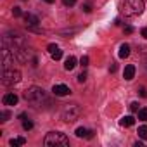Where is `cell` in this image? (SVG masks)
Wrapping results in <instances>:
<instances>
[{
  "label": "cell",
  "instance_id": "17",
  "mask_svg": "<svg viewBox=\"0 0 147 147\" xmlns=\"http://www.w3.org/2000/svg\"><path fill=\"white\" fill-rule=\"evenodd\" d=\"M138 119H140V121H147V107L138 109Z\"/></svg>",
  "mask_w": 147,
  "mask_h": 147
},
{
  "label": "cell",
  "instance_id": "5",
  "mask_svg": "<svg viewBox=\"0 0 147 147\" xmlns=\"http://www.w3.org/2000/svg\"><path fill=\"white\" fill-rule=\"evenodd\" d=\"M21 82V73L14 67H7L4 69V75H2V83L5 87H14Z\"/></svg>",
  "mask_w": 147,
  "mask_h": 147
},
{
  "label": "cell",
  "instance_id": "23",
  "mask_svg": "<svg viewBox=\"0 0 147 147\" xmlns=\"http://www.w3.org/2000/svg\"><path fill=\"white\" fill-rule=\"evenodd\" d=\"M62 4H64L66 7H71V5L76 4V0H62Z\"/></svg>",
  "mask_w": 147,
  "mask_h": 147
},
{
  "label": "cell",
  "instance_id": "12",
  "mask_svg": "<svg viewBox=\"0 0 147 147\" xmlns=\"http://www.w3.org/2000/svg\"><path fill=\"white\" fill-rule=\"evenodd\" d=\"M76 57H73V55H69L67 59H66V62H64V69L66 71H73V69H75V66H76Z\"/></svg>",
  "mask_w": 147,
  "mask_h": 147
},
{
  "label": "cell",
  "instance_id": "7",
  "mask_svg": "<svg viewBox=\"0 0 147 147\" xmlns=\"http://www.w3.org/2000/svg\"><path fill=\"white\" fill-rule=\"evenodd\" d=\"M47 50H49V54H50V57H52L54 61H59V59L62 57V50H61L57 45H54V43H50V45L47 47Z\"/></svg>",
  "mask_w": 147,
  "mask_h": 147
},
{
  "label": "cell",
  "instance_id": "16",
  "mask_svg": "<svg viewBox=\"0 0 147 147\" xmlns=\"http://www.w3.org/2000/svg\"><path fill=\"white\" fill-rule=\"evenodd\" d=\"M137 133H138V137H140V138H144V140H145V138H147V125L138 126V131H137Z\"/></svg>",
  "mask_w": 147,
  "mask_h": 147
},
{
  "label": "cell",
  "instance_id": "18",
  "mask_svg": "<svg viewBox=\"0 0 147 147\" xmlns=\"http://www.w3.org/2000/svg\"><path fill=\"white\" fill-rule=\"evenodd\" d=\"M88 62H90L88 55H82V59H80V66H82V67H87V66H88Z\"/></svg>",
  "mask_w": 147,
  "mask_h": 147
},
{
  "label": "cell",
  "instance_id": "26",
  "mask_svg": "<svg viewBox=\"0 0 147 147\" xmlns=\"http://www.w3.org/2000/svg\"><path fill=\"white\" fill-rule=\"evenodd\" d=\"M123 31H125L126 35H131V33H133V28H131V26H125V30H123Z\"/></svg>",
  "mask_w": 147,
  "mask_h": 147
},
{
  "label": "cell",
  "instance_id": "19",
  "mask_svg": "<svg viewBox=\"0 0 147 147\" xmlns=\"http://www.w3.org/2000/svg\"><path fill=\"white\" fill-rule=\"evenodd\" d=\"M23 128H24V130H31V128H33V123L24 118V119H23Z\"/></svg>",
  "mask_w": 147,
  "mask_h": 147
},
{
  "label": "cell",
  "instance_id": "27",
  "mask_svg": "<svg viewBox=\"0 0 147 147\" xmlns=\"http://www.w3.org/2000/svg\"><path fill=\"white\" fill-rule=\"evenodd\" d=\"M138 94H140V97H147V90H145L144 87H142V88L138 90Z\"/></svg>",
  "mask_w": 147,
  "mask_h": 147
},
{
  "label": "cell",
  "instance_id": "20",
  "mask_svg": "<svg viewBox=\"0 0 147 147\" xmlns=\"http://www.w3.org/2000/svg\"><path fill=\"white\" fill-rule=\"evenodd\" d=\"M82 11L88 14V12H92V5H90V4H83V5H82Z\"/></svg>",
  "mask_w": 147,
  "mask_h": 147
},
{
  "label": "cell",
  "instance_id": "1",
  "mask_svg": "<svg viewBox=\"0 0 147 147\" xmlns=\"http://www.w3.org/2000/svg\"><path fill=\"white\" fill-rule=\"evenodd\" d=\"M23 95H24V99L28 102H31V104H35L38 107H42V104H49V97H47L45 90L40 88V87H30V88L24 90Z\"/></svg>",
  "mask_w": 147,
  "mask_h": 147
},
{
  "label": "cell",
  "instance_id": "22",
  "mask_svg": "<svg viewBox=\"0 0 147 147\" xmlns=\"http://www.w3.org/2000/svg\"><path fill=\"white\" fill-rule=\"evenodd\" d=\"M130 111H131V113H137V111H138V102H131V104H130Z\"/></svg>",
  "mask_w": 147,
  "mask_h": 147
},
{
  "label": "cell",
  "instance_id": "28",
  "mask_svg": "<svg viewBox=\"0 0 147 147\" xmlns=\"http://www.w3.org/2000/svg\"><path fill=\"white\" fill-rule=\"evenodd\" d=\"M140 35H142V36H144V38L147 40V28H142V31H140Z\"/></svg>",
  "mask_w": 147,
  "mask_h": 147
},
{
  "label": "cell",
  "instance_id": "9",
  "mask_svg": "<svg viewBox=\"0 0 147 147\" xmlns=\"http://www.w3.org/2000/svg\"><path fill=\"white\" fill-rule=\"evenodd\" d=\"M2 100H4V104H5V106H16V104H18V100H19V97H18L16 94H12V92H11V94H5Z\"/></svg>",
  "mask_w": 147,
  "mask_h": 147
},
{
  "label": "cell",
  "instance_id": "30",
  "mask_svg": "<svg viewBox=\"0 0 147 147\" xmlns=\"http://www.w3.org/2000/svg\"><path fill=\"white\" fill-rule=\"evenodd\" d=\"M45 2H47V4H54V2H55V0H45Z\"/></svg>",
  "mask_w": 147,
  "mask_h": 147
},
{
  "label": "cell",
  "instance_id": "4",
  "mask_svg": "<svg viewBox=\"0 0 147 147\" xmlns=\"http://www.w3.org/2000/svg\"><path fill=\"white\" fill-rule=\"evenodd\" d=\"M62 119L66 123H73V121H76L80 116H82V107L78 104H67L64 109H62Z\"/></svg>",
  "mask_w": 147,
  "mask_h": 147
},
{
  "label": "cell",
  "instance_id": "15",
  "mask_svg": "<svg viewBox=\"0 0 147 147\" xmlns=\"http://www.w3.org/2000/svg\"><path fill=\"white\" fill-rule=\"evenodd\" d=\"M9 144H11L12 147H18V145H24V144H26V138H24V137H19V138H12Z\"/></svg>",
  "mask_w": 147,
  "mask_h": 147
},
{
  "label": "cell",
  "instance_id": "10",
  "mask_svg": "<svg viewBox=\"0 0 147 147\" xmlns=\"http://www.w3.org/2000/svg\"><path fill=\"white\" fill-rule=\"evenodd\" d=\"M76 137H80V138H94V131H90V130H87V128H83V126H80V128H76Z\"/></svg>",
  "mask_w": 147,
  "mask_h": 147
},
{
  "label": "cell",
  "instance_id": "21",
  "mask_svg": "<svg viewBox=\"0 0 147 147\" xmlns=\"http://www.w3.org/2000/svg\"><path fill=\"white\" fill-rule=\"evenodd\" d=\"M85 80H87V73L83 71L82 75H78V83H85Z\"/></svg>",
  "mask_w": 147,
  "mask_h": 147
},
{
  "label": "cell",
  "instance_id": "29",
  "mask_svg": "<svg viewBox=\"0 0 147 147\" xmlns=\"http://www.w3.org/2000/svg\"><path fill=\"white\" fill-rule=\"evenodd\" d=\"M116 69H118V66H116V64H111V67H109V71H111V73H116Z\"/></svg>",
  "mask_w": 147,
  "mask_h": 147
},
{
  "label": "cell",
  "instance_id": "24",
  "mask_svg": "<svg viewBox=\"0 0 147 147\" xmlns=\"http://www.w3.org/2000/svg\"><path fill=\"white\" fill-rule=\"evenodd\" d=\"M12 14H14V18H19L23 12H21V9H19V7H14V9H12Z\"/></svg>",
  "mask_w": 147,
  "mask_h": 147
},
{
  "label": "cell",
  "instance_id": "3",
  "mask_svg": "<svg viewBox=\"0 0 147 147\" xmlns=\"http://www.w3.org/2000/svg\"><path fill=\"white\" fill-rule=\"evenodd\" d=\"M43 144L47 147H67L69 145V138L64 133H61V131H50V133L45 135Z\"/></svg>",
  "mask_w": 147,
  "mask_h": 147
},
{
  "label": "cell",
  "instance_id": "8",
  "mask_svg": "<svg viewBox=\"0 0 147 147\" xmlns=\"http://www.w3.org/2000/svg\"><path fill=\"white\" fill-rule=\"evenodd\" d=\"M23 18H24V23H26V26H28V28H33V26H36V24L40 23V21H38V18H36L35 14H30V12H26Z\"/></svg>",
  "mask_w": 147,
  "mask_h": 147
},
{
  "label": "cell",
  "instance_id": "2",
  "mask_svg": "<svg viewBox=\"0 0 147 147\" xmlns=\"http://www.w3.org/2000/svg\"><path fill=\"white\" fill-rule=\"evenodd\" d=\"M145 9V4L144 0H121L119 4V11L125 14V16H140Z\"/></svg>",
  "mask_w": 147,
  "mask_h": 147
},
{
  "label": "cell",
  "instance_id": "6",
  "mask_svg": "<svg viewBox=\"0 0 147 147\" xmlns=\"http://www.w3.org/2000/svg\"><path fill=\"white\" fill-rule=\"evenodd\" d=\"M52 92H54V95H57V97H64V95H69V94H71L69 87H67V85H62V83L54 85V87H52Z\"/></svg>",
  "mask_w": 147,
  "mask_h": 147
},
{
  "label": "cell",
  "instance_id": "14",
  "mask_svg": "<svg viewBox=\"0 0 147 147\" xmlns=\"http://www.w3.org/2000/svg\"><path fill=\"white\" fill-rule=\"evenodd\" d=\"M135 123V118L133 116H123L121 119H119V125L121 126H131Z\"/></svg>",
  "mask_w": 147,
  "mask_h": 147
},
{
  "label": "cell",
  "instance_id": "11",
  "mask_svg": "<svg viewBox=\"0 0 147 147\" xmlns=\"http://www.w3.org/2000/svg\"><path fill=\"white\" fill-rule=\"evenodd\" d=\"M133 76H135V66L133 64H128L125 67V71H123V78L130 82V80H133Z\"/></svg>",
  "mask_w": 147,
  "mask_h": 147
},
{
  "label": "cell",
  "instance_id": "13",
  "mask_svg": "<svg viewBox=\"0 0 147 147\" xmlns=\"http://www.w3.org/2000/svg\"><path fill=\"white\" fill-rule=\"evenodd\" d=\"M118 55H119L121 59L128 57V55H130V45H128V43H121V45H119V52H118Z\"/></svg>",
  "mask_w": 147,
  "mask_h": 147
},
{
  "label": "cell",
  "instance_id": "25",
  "mask_svg": "<svg viewBox=\"0 0 147 147\" xmlns=\"http://www.w3.org/2000/svg\"><path fill=\"white\" fill-rule=\"evenodd\" d=\"M11 118V113L9 111H2V121H7Z\"/></svg>",
  "mask_w": 147,
  "mask_h": 147
}]
</instances>
